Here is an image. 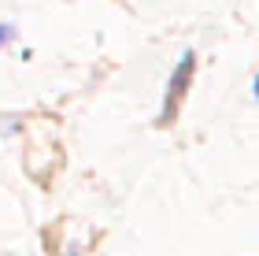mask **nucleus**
I'll list each match as a JSON object with an SVG mask.
<instances>
[{"label": "nucleus", "instance_id": "1", "mask_svg": "<svg viewBox=\"0 0 259 256\" xmlns=\"http://www.w3.org/2000/svg\"><path fill=\"white\" fill-rule=\"evenodd\" d=\"M189 71H193V52H185L182 60H178V71H174L170 86H167V97H163V115H159V123H170L174 108H178V97H182V86H189Z\"/></svg>", "mask_w": 259, "mask_h": 256}, {"label": "nucleus", "instance_id": "2", "mask_svg": "<svg viewBox=\"0 0 259 256\" xmlns=\"http://www.w3.org/2000/svg\"><path fill=\"white\" fill-rule=\"evenodd\" d=\"M11 38H15V26H11V22H0V45H8Z\"/></svg>", "mask_w": 259, "mask_h": 256}, {"label": "nucleus", "instance_id": "3", "mask_svg": "<svg viewBox=\"0 0 259 256\" xmlns=\"http://www.w3.org/2000/svg\"><path fill=\"white\" fill-rule=\"evenodd\" d=\"M63 256H81V249H78V245H67V252H63Z\"/></svg>", "mask_w": 259, "mask_h": 256}, {"label": "nucleus", "instance_id": "4", "mask_svg": "<svg viewBox=\"0 0 259 256\" xmlns=\"http://www.w3.org/2000/svg\"><path fill=\"white\" fill-rule=\"evenodd\" d=\"M252 93H255V100H259V75H255V82H252Z\"/></svg>", "mask_w": 259, "mask_h": 256}]
</instances>
